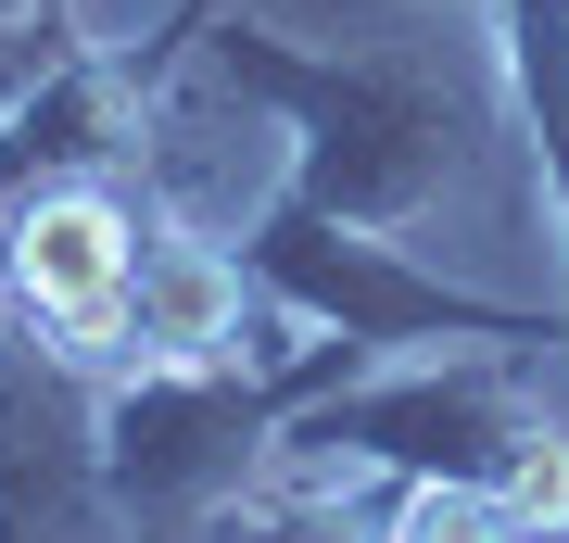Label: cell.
I'll return each mask as SVG.
<instances>
[{
    "mask_svg": "<svg viewBox=\"0 0 569 543\" xmlns=\"http://www.w3.org/2000/svg\"><path fill=\"white\" fill-rule=\"evenodd\" d=\"M127 279H140V241H127V215L102 190H51L39 215L13 228V291L39 303V316H63V329H102L127 303Z\"/></svg>",
    "mask_w": 569,
    "mask_h": 543,
    "instance_id": "6da1fadb",
    "label": "cell"
},
{
    "mask_svg": "<svg viewBox=\"0 0 569 543\" xmlns=\"http://www.w3.org/2000/svg\"><path fill=\"white\" fill-rule=\"evenodd\" d=\"M140 342H178V354H203V342H228V316H241V279H228L216 253H140Z\"/></svg>",
    "mask_w": 569,
    "mask_h": 543,
    "instance_id": "7a4b0ae2",
    "label": "cell"
},
{
    "mask_svg": "<svg viewBox=\"0 0 569 543\" xmlns=\"http://www.w3.org/2000/svg\"><path fill=\"white\" fill-rule=\"evenodd\" d=\"M507 519H569V455H519V481H507Z\"/></svg>",
    "mask_w": 569,
    "mask_h": 543,
    "instance_id": "3957f363",
    "label": "cell"
}]
</instances>
